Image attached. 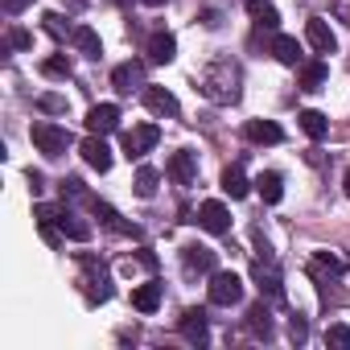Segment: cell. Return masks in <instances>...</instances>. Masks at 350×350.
<instances>
[{
	"mask_svg": "<svg viewBox=\"0 0 350 350\" xmlns=\"http://www.w3.org/2000/svg\"><path fill=\"white\" fill-rule=\"evenodd\" d=\"M325 346L350 350V325H329V329H325Z\"/></svg>",
	"mask_w": 350,
	"mask_h": 350,
	"instance_id": "cell-32",
	"label": "cell"
},
{
	"mask_svg": "<svg viewBox=\"0 0 350 350\" xmlns=\"http://www.w3.org/2000/svg\"><path fill=\"white\" fill-rule=\"evenodd\" d=\"M342 190H346V198H350V169H346V178H342Z\"/></svg>",
	"mask_w": 350,
	"mask_h": 350,
	"instance_id": "cell-38",
	"label": "cell"
},
{
	"mask_svg": "<svg viewBox=\"0 0 350 350\" xmlns=\"http://www.w3.org/2000/svg\"><path fill=\"white\" fill-rule=\"evenodd\" d=\"M182 334H186V342H206L211 338V329H206V313L202 309H186L182 313Z\"/></svg>",
	"mask_w": 350,
	"mask_h": 350,
	"instance_id": "cell-19",
	"label": "cell"
},
{
	"mask_svg": "<svg viewBox=\"0 0 350 350\" xmlns=\"http://www.w3.org/2000/svg\"><path fill=\"white\" fill-rule=\"evenodd\" d=\"M79 152H83V161H87L91 169H99V173H107V169H111V148L103 144V136H95V132H91V136L79 144Z\"/></svg>",
	"mask_w": 350,
	"mask_h": 350,
	"instance_id": "cell-13",
	"label": "cell"
},
{
	"mask_svg": "<svg viewBox=\"0 0 350 350\" xmlns=\"http://www.w3.org/2000/svg\"><path fill=\"white\" fill-rule=\"evenodd\" d=\"M83 264H87V280H83V284H87V301H91V305H103V301L111 297V280H107L103 268H95V260H83Z\"/></svg>",
	"mask_w": 350,
	"mask_h": 350,
	"instance_id": "cell-15",
	"label": "cell"
},
{
	"mask_svg": "<svg viewBox=\"0 0 350 350\" xmlns=\"http://www.w3.org/2000/svg\"><path fill=\"white\" fill-rule=\"evenodd\" d=\"M272 58L280 62V66H301V46H297V38H272Z\"/></svg>",
	"mask_w": 350,
	"mask_h": 350,
	"instance_id": "cell-22",
	"label": "cell"
},
{
	"mask_svg": "<svg viewBox=\"0 0 350 350\" xmlns=\"http://www.w3.org/2000/svg\"><path fill=\"white\" fill-rule=\"evenodd\" d=\"M91 211L99 215V223H103L111 235H124V239H136V235H140L132 223H124V215H120L116 206H107V202H91Z\"/></svg>",
	"mask_w": 350,
	"mask_h": 350,
	"instance_id": "cell-14",
	"label": "cell"
},
{
	"mask_svg": "<svg viewBox=\"0 0 350 350\" xmlns=\"http://www.w3.org/2000/svg\"><path fill=\"white\" fill-rule=\"evenodd\" d=\"M297 120H301V128H305V136H309V140H325V136H329V120H325L321 111H313V107H309V111H301Z\"/></svg>",
	"mask_w": 350,
	"mask_h": 350,
	"instance_id": "cell-27",
	"label": "cell"
},
{
	"mask_svg": "<svg viewBox=\"0 0 350 350\" xmlns=\"http://www.w3.org/2000/svg\"><path fill=\"white\" fill-rule=\"evenodd\" d=\"M198 223H202V231H211V235H227V231H231V215H227V206L215 202V198L198 206Z\"/></svg>",
	"mask_w": 350,
	"mask_h": 350,
	"instance_id": "cell-10",
	"label": "cell"
},
{
	"mask_svg": "<svg viewBox=\"0 0 350 350\" xmlns=\"http://www.w3.org/2000/svg\"><path fill=\"white\" fill-rule=\"evenodd\" d=\"M42 75H46V79H70V62H66L62 54H54V58L42 62Z\"/></svg>",
	"mask_w": 350,
	"mask_h": 350,
	"instance_id": "cell-30",
	"label": "cell"
},
{
	"mask_svg": "<svg viewBox=\"0 0 350 350\" xmlns=\"http://www.w3.org/2000/svg\"><path fill=\"white\" fill-rule=\"evenodd\" d=\"M173 58H178V38H173V33H152V38H148V62L165 66V62H173Z\"/></svg>",
	"mask_w": 350,
	"mask_h": 350,
	"instance_id": "cell-18",
	"label": "cell"
},
{
	"mask_svg": "<svg viewBox=\"0 0 350 350\" xmlns=\"http://www.w3.org/2000/svg\"><path fill=\"white\" fill-rule=\"evenodd\" d=\"M42 21H46V33H50V38H58V42H62V38H70V33H75V25H66V21H62V17H58V13H46V17H42Z\"/></svg>",
	"mask_w": 350,
	"mask_h": 350,
	"instance_id": "cell-31",
	"label": "cell"
},
{
	"mask_svg": "<svg viewBox=\"0 0 350 350\" xmlns=\"http://www.w3.org/2000/svg\"><path fill=\"white\" fill-rule=\"evenodd\" d=\"M239 83H243V70H239V62H231V58L211 62V66L202 70V79H198V87H202V95H206L211 103H235V99H239Z\"/></svg>",
	"mask_w": 350,
	"mask_h": 350,
	"instance_id": "cell-1",
	"label": "cell"
},
{
	"mask_svg": "<svg viewBox=\"0 0 350 350\" xmlns=\"http://www.w3.org/2000/svg\"><path fill=\"white\" fill-rule=\"evenodd\" d=\"M252 280L260 284V293H264L268 301H284V280H280V272H276L272 260H260V264L252 268Z\"/></svg>",
	"mask_w": 350,
	"mask_h": 350,
	"instance_id": "cell-7",
	"label": "cell"
},
{
	"mask_svg": "<svg viewBox=\"0 0 350 350\" xmlns=\"http://www.w3.org/2000/svg\"><path fill=\"white\" fill-rule=\"evenodd\" d=\"M182 264H186V276H206V272H215L219 256H215V247L190 243V247H182Z\"/></svg>",
	"mask_w": 350,
	"mask_h": 350,
	"instance_id": "cell-6",
	"label": "cell"
},
{
	"mask_svg": "<svg viewBox=\"0 0 350 350\" xmlns=\"http://www.w3.org/2000/svg\"><path fill=\"white\" fill-rule=\"evenodd\" d=\"M0 5H5V13H9V17H17V13H25V9L33 5V0H0Z\"/></svg>",
	"mask_w": 350,
	"mask_h": 350,
	"instance_id": "cell-36",
	"label": "cell"
},
{
	"mask_svg": "<svg viewBox=\"0 0 350 350\" xmlns=\"http://www.w3.org/2000/svg\"><path fill=\"white\" fill-rule=\"evenodd\" d=\"M325 75H329V70H325V62H305V66H301L297 87H301V91H321V87H325Z\"/></svg>",
	"mask_w": 350,
	"mask_h": 350,
	"instance_id": "cell-26",
	"label": "cell"
},
{
	"mask_svg": "<svg viewBox=\"0 0 350 350\" xmlns=\"http://www.w3.org/2000/svg\"><path fill=\"white\" fill-rule=\"evenodd\" d=\"M247 17L260 29H276L280 25V13H276V5H268V0H247Z\"/></svg>",
	"mask_w": 350,
	"mask_h": 350,
	"instance_id": "cell-24",
	"label": "cell"
},
{
	"mask_svg": "<svg viewBox=\"0 0 350 350\" xmlns=\"http://www.w3.org/2000/svg\"><path fill=\"white\" fill-rule=\"evenodd\" d=\"M144 103H148L152 116H178V111H182V107H178V95L165 91V87H144Z\"/></svg>",
	"mask_w": 350,
	"mask_h": 350,
	"instance_id": "cell-17",
	"label": "cell"
},
{
	"mask_svg": "<svg viewBox=\"0 0 350 350\" xmlns=\"http://www.w3.org/2000/svg\"><path fill=\"white\" fill-rule=\"evenodd\" d=\"M165 173L178 186H194V178H198V157L190 152V148H182V152H173L169 157V165H165Z\"/></svg>",
	"mask_w": 350,
	"mask_h": 350,
	"instance_id": "cell-8",
	"label": "cell"
},
{
	"mask_svg": "<svg viewBox=\"0 0 350 350\" xmlns=\"http://www.w3.org/2000/svg\"><path fill=\"white\" fill-rule=\"evenodd\" d=\"M157 140H161V128H157V124H136V128L124 132V157H128V161H140Z\"/></svg>",
	"mask_w": 350,
	"mask_h": 350,
	"instance_id": "cell-5",
	"label": "cell"
},
{
	"mask_svg": "<svg viewBox=\"0 0 350 350\" xmlns=\"http://www.w3.org/2000/svg\"><path fill=\"white\" fill-rule=\"evenodd\" d=\"M70 42H75V50H79V54H87V58H99V54H103V46H99V33H95L91 25H75Z\"/></svg>",
	"mask_w": 350,
	"mask_h": 350,
	"instance_id": "cell-21",
	"label": "cell"
},
{
	"mask_svg": "<svg viewBox=\"0 0 350 350\" xmlns=\"http://www.w3.org/2000/svg\"><path fill=\"white\" fill-rule=\"evenodd\" d=\"M157 182H161V173H157L152 165H140V169H136V182H132L136 198H152V194H157Z\"/></svg>",
	"mask_w": 350,
	"mask_h": 350,
	"instance_id": "cell-28",
	"label": "cell"
},
{
	"mask_svg": "<svg viewBox=\"0 0 350 350\" xmlns=\"http://www.w3.org/2000/svg\"><path fill=\"white\" fill-rule=\"evenodd\" d=\"M247 178H243V169L239 165H231L227 173H223V194H231V198H247Z\"/></svg>",
	"mask_w": 350,
	"mask_h": 350,
	"instance_id": "cell-29",
	"label": "cell"
},
{
	"mask_svg": "<svg viewBox=\"0 0 350 350\" xmlns=\"http://www.w3.org/2000/svg\"><path fill=\"white\" fill-rule=\"evenodd\" d=\"M42 107H46V111H66V99H58V95H46V99H42Z\"/></svg>",
	"mask_w": 350,
	"mask_h": 350,
	"instance_id": "cell-37",
	"label": "cell"
},
{
	"mask_svg": "<svg viewBox=\"0 0 350 350\" xmlns=\"http://www.w3.org/2000/svg\"><path fill=\"white\" fill-rule=\"evenodd\" d=\"M288 338H293L297 346L309 338V325H305V317H293V321H288Z\"/></svg>",
	"mask_w": 350,
	"mask_h": 350,
	"instance_id": "cell-33",
	"label": "cell"
},
{
	"mask_svg": "<svg viewBox=\"0 0 350 350\" xmlns=\"http://www.w3.org/2000/svg\"><path fill=\"white\" fill-rule=\"evenodd\" d=\"M144 5H148V9H157V5H165V0H144Z\"/></svg>",
	"mask_w": 350,
	"mask_h": 350,
	"instance_id": "cell-39",
	"label": "cell"
},
{
	"mask_svg": "<svg viewBox=\"0 0 350 350\" xmlns=\"http://www.w3.org/2000/svg\"><path fill=\"white\" fill-rule=\"evenodd\" d=\"M132 305H136L140 313H157V305H161V284H157V280H148V284L132 288Z\"/></svg>",
	"mask_w": 350,
	"mask_h": 350,
	"instance_id": "cell-25",
	"label": "cell"
},
{
	"mask_svg": "<svg viewBox=\"0 0 350 350\" xmlns=\"http://www.w3.org/2000/svg\"><path fill=\"white\" fill-rule=\"evenodd\" d=\"M305 38H309V46H313L317 54H334V50H338V38H334L329 21H321V17L305 21Z\"/></svg>",
	"mask_w": 350,
	"mask_h": 350,
	"instance_id": "cell-12",
	"label": "cell"
},
{
	"mask_svg": "<svg viewBox=\"0 0 350 350\" xmlns=\"http://www.w3.org/2000/svg\"><path fill=\"white\" fill-rule=\"evenodd\" d=\"M38 219H54L58 231H62L66 239H75V243H87V239H91V223L79 219L70 206H38Z\"/></svg>",
	"mask_w": 350,
	"mask_h": 350,
	"instance_id": "cell-2",
	"label": "cell"
},
{
	"mask_svg": "<svg viewBox=\"0 0 350 350\" xmlns=\"http://www.w3.org/2000/svg\"><path fill=\"white\" fill-rule=\"evenodd\" d=\"M247 140H252V144H280L284 132H280L272 120H252V124H247Z\"/></svg>",
	"mask_w": 350,
	"mask_h": 350,
	"instance_id": "cell-23",
	"label": "cell"
},
{
	"mask_svg": "<svg viewBox=\"0 0 350 350\" xmlns=\"http://www.w3.org/2000/svg\"><path fill=\"white\" fill-rule=\"evenodd\" d=\"M256 190H260V198L268 202V206H276L280 198H284V178L276 169H268V173H260V182H256Z\"/></svg>",
	"mask_w": 350,
	"mask_h": 350,
	"instance_id": "cell-20",
	"label": "cell"
},
{
	"mask_svg": "<svg viewBox=\"0 0 350 350\" xmlns=\"http://www.w3.org/2000/svg\"><path fill=\"white\" fill-rule=\"evenodd\" d=\"M116 128H120V107H116V103H95V107L87 111V132L107 136V132H116Z\"/></svg>",
	"mask_w": 350,
	"mask_h": 350,
	"instance_id": "cell-9",
	"label": "cell"
},
{
	"mask_svg": "<svg viewBox=\"0 0 350 350\" xmlns=\"http://www.w3.org/2000/svg\"><path fill=\"white\" fill-rule=\"evenodd\" d=\"M111 87L116 91H124V95H132L136 87H144V62H120L116 70H111Z\"/></svg>",
	"mask_w": 350,
	"mask_h": 350,
	"instance_id": "cell-11",
	"label": "cell"
},
{
	"mask_svg": "<svg viewBox=\"0 0 350 350\" xmlns=\"http://www.w3.org/2000/svg\"><path fill=\"white\" fill-rule=\"evenodd\" d=\"M111 5H128V0H111Z\"/></svg>",
	"mask_w": 350,
	"mask_h": 350,
	"instance_id": "cell-40",
	"label": "cell"
},
{
	"mask_svg": "<svg viewBox=\"0 0 350 350\" xmlns=\"http://www.w3.org/2000/svg\"><path fill=\"white\" fill-rule=\"evenodd\" d=\"M9 46H13V50H29V46H33V38H29L25 29H9Z\"/></svg>",
	"mask_w": 350,
	"mask_h": 350,
	"instance_id": "cell-34",
	"label": "cell"
},
{
	"mask_svg": "<svg viewBox=\"0 0 350 350\" xmlns=\"http://www.w3.org/2000/svg\"><path fill=\"white\" fill-rule=\"evenodd\" d=\"M329 9H334V17H338L342 25H350V0H334Z\"/></svg>",
	"mask_w": 350,
	"mask_h": 350,
	"instance_id": "cell-35",
	"label": "cell"
},
{
	"mask_svg": "<svg viewBox=\"0 0 350 350\" xmlns=\"http://www.w3.org/2000/svg\"><path fill=\"white\" fill-rule=\"evenodd\" d=\"M211 305H223V309H231V305H239V297H243V280L235 276V272H211Z\"/></svg>",
	"mask_w": 350,
	"mask_h": 350,
	"instance_id": "cell-3",
	"label": "cell"
},
{
	"mask_svg": "<svg viewBox=\"0 0 350 350\" xmlns=\"http://www.w3.org/2000/svg\"><path fill=\"white\" fill-rule=\"evenodd\" d=\"M247 334H252L256 342H268V338L276 334V329H272V309H268L264 301L247 309Z\"/></svg>",
	"mask_w": 350,
	"mask_h": 350,
	"instance_id": "cell-16",
	"label": "cell"
},
{
	"mask_svg": "<svg viewBox=\"0 0 350 350\" xmlns=\"http://www.w3.org/2000/svg\"><path fill=\"white\" fill-rule=\"evenodd\" d=\"M33 144H38V152H46V157H62L66 148H70V132L66 128H58V124H33Z\"/></svg>",
	"mask_w": 350,
	"mask_h": 350,
	"instance_id": "cell-4",
	"label": "cell"
}]
</instances>
